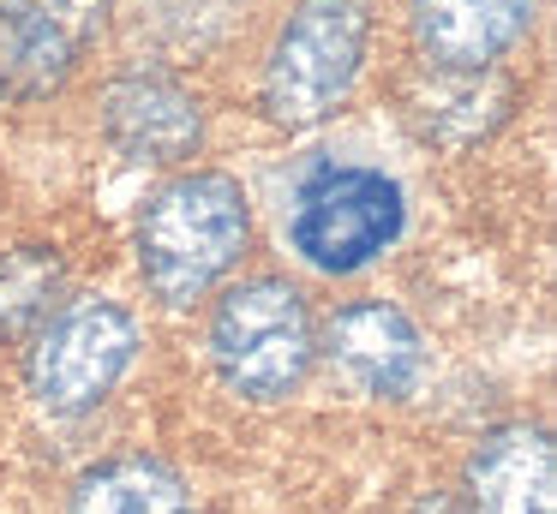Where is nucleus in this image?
<instances>
[{"mask_svg": "<svg viewBox=\"0 0 557 514\" xmlns=\"http://www.w3.org/2000/svg\"><path fill=\"white\" fill-rule=\"evenodd\" d=\"M372 54V0H294L264 48L258 102L270 126L312 131L354 96Z\"/></svg>", "mask_w": 557, "mask_h": 514, "instance_id": "f03ea898", "label": "nucleus"}, {"mask_svg": "<svg viewBox=\"0 0 557 514\" xmlns=\"http://www.w3.org/2000/svg\"><path fill=\"white\" fill-rule=\"evenodd\" d=\"M66 299V258L42 239L0 246V341H30Z\"/></svg>", "mask_w": 557, "mask_h": 514, "instance_id": "ddd939ff", "label": "nucleus"}, {"mask_svg": "<svg viewBox=\"0 0 557 514\" xmlns=\"http://www.w3.org/2000/svg\"><path fill=\"white\" fill-rule=\"evenodd\" d=\"M401 514H468V509H461V497H449V490H420Z\"/></svg>", "mask_w": 557, "mask_h": 514, "instance_id": "4468645a", "label": "nucleus"}, {"mask_svg": "<svg viewBox=\"0 0 557 514\" xmlns=\"http://www.w3.org/2000/svg\"><path fill=\"white\" fill-rule=\"evenodd\" d=\"M252 246V203L222 167H181L162 179L133 222L138 275L162 305H193Z\"/></svg>", "mask_w": 557, "mask_h": 514, "instance_id": "f257e3e1", "label": "nucleus"}, {"mask_svg": "<svg viewBox=\"0 0 557 514\" xmlns=\"http://www.w3.org/2000/svg\"><path fill=\"white\" fill-rule=\"evenodd\" d=\"M97 126L114 143V155L138 167H174L193 162L205 143V102L186 78L162 66H126L102 84Z\"/></svg>", "mask_w": 557, "mask_h": 514, "instance_id": "6e6552de", "label": "nucleus"}, {"mask_svg": "<svg viewBox=\"0 0 557 514\" xmlns=\"http://www.w3.org/2000/svg\"><path fill=\"white\" fill-rule=\"evenodd\" d=\"M540 18V0H413L408 30L420 66L492 72Z\"/></svg>", "mask_w": 557, "mask_h": 514, "instance_id": "9d476101", "label": "nucleus"}, {"mask_svg": "<svg viewBox=\"0 0 557 514\" xmlns=\"http://www.w3.org/2000/svg\"><path fill=\"white\" fill-rule=\"evenodd\" d=\"M109 18L114 0H0V102L30 108L66 90Z\"/></svg>", "mask_w": 557, "mask_h": 514, "instance_id": "423d86ee", "label": "nucleus"}, {"mask_svg": "<svg viewBox=\"0 0 557 514\" xmlns=\"http://www.w3.org/2000/svg\"><path fill=\"white\" fill-rule=\"evenodd\" d=\"M145 353L138 317L109 293H66L61 311L25 341V389L42 413L85 418L126 383Z\"/></svg>", "mask_w": 557, "mask_h": 514, "instance_id": "20e7f679", "label": "nucleus"}, {"mask_svg": "<svg viewBox=\"0 0 557 514\" xmlns=\"http://www.w3.org/2000/svg\"><path fill=\"white\" fill-rule=\"evenodd\" d=\"M468 514H557V449L533 418L492 425L461 461Z\"/></svg>", "mask_w": 557, "mask_h": 514, "instance_id": "1a4fd4ad", "label": "nucleus"}, {"mask_svg": "<svg viewBox=\"0 0 557 514\" xmlns=\"http://www.w3.org/2000/svg\"><path fill=\"white\" fill-rule=\"evenodd\" d=\"M210 365L222 389L252 406H276L300 394V383L318 365V317L306 293L282 275L234 281L210 311Z\"/></svg>", "mask_w": 557, "mask_h": 514, "instance_id": "7ed1b4c3", "label": "nucleus"}, {"mask_svg": "<svg viewBox=\"0 0 557 514\" xmlns=\"http://www.w3.org/2000/svg\"><path fill=\"white\" fill-rule=\"evenodd\" d=\"M509 102H516V84L504 72H437L420 66L401 84V114L437 150H473L480 138H492L509 120Z\"/></svg>", "mask_w": 557, "mask_h": 514, "instance_id": "9b49d317", "label": "nucleus"}, {"mask_svg": "<svg viewBox=\"0 0 557 514\" xmlns=\"http://www.w3.org/2000/svg\"><path fill=\"white\" fill-rule=\"evenodd\" d=\"M73 514H205L181 473L157 454H109L73 478Z\"/></svg>", "mask_w": 557, "mask_h": 514, "instance_id": "f8f14e48", "label": "nucleus"}, {"mask_svg": "<svg viewBox=\"0 0 557 514\" xmlns=\"http://www.w3.org/2000/svg\"><path fill=\"white\" fill-rule=\"evenodd\" d=\"M318 359L360 401H408L432 371L420 323L389 299H348L318 323Z\"/></svg>", "mask_w": 557, "mask_h": 514, "instance_id": "0eeeda50", "label": "nucleus"}, {"mask_svg": "<svg viewBox=\"0 0 557 514\" xmlns=\"http://www.w3.org/2000/svg\"><path fill=\"white\" fill-rule=\"evenodd\" d=\"M408 227V191L384 167H318L288 210V251L318 275H360Z\"/></svg>", "mask_w": 557, "mask_h": 514, "instance_id": "39448f33", "label": "nucleus"}]
</instances>
